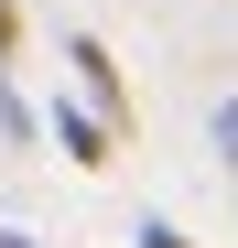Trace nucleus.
<instances>
[{
    "label": "nucleus",
    "mask_w": 238,
    "mask_h": 248,
    "mask_svg": "<svg viewBox=\"0 0 238 248\" xmlns=\"http://www.w3.org/2000/svg\"><path fill=\"white\" fill-rule=\"evenodd\" d=\"M65 65H76V87H87V108L108 119V130H130V87H119V65H108V44H98V32H76V44H65Z\"/></svg>",
    "instance_id": "f257e3e1"
},
{
    "label": "nucleus",
    "mask_w": 238,
    "mask_h": 248,
    "mask_svg": "<svg viewBox=\"0 0 238 248\" xmlns=\"http://www.w3.org/2000/svg\"><path fill=\"white\" fill-rule=\"evenodd\" d=\"M54 140H65V162H87V173L119 162V130H108L98 108H54Z\"/></svg>",
    "instance_id": "f03ea898"
},
{
    "label": "nucleus",
    "mask_w": 238,
    "mask_h": 248,
    "mask_svg": "<svg viewBox=\"0 0 238 248\" xmlns=\"http://www.w3.org/2000/svg\"><path fill=\"white\" fill-rule=\"evenodd\" d=\"M0 130H11V140H33V108L11 97V76H0Z\"/></svg>",
    "instance_id": "7ed1b4c3"
},
{
    "label": "nucleus",
    "mask_w": 238,
    "mask_h": 248,
    "mask_svg": "<svg viewBox=\"0 0 238 248\" xmlns=\"http://www.w3.org/2000/svg\"><path fill=\"white\" fill-rule=\"evenodd\" d=\"M217 162H227V173H238V97L217 108Z\"/></svg>",
    "instance_id": "20e7f679"
},
{
    "label": "nucleus",
    "mask_w": 238,
    "mask_h": 248,
    "mask_svg": "<svg viewBox=\"0 0 238 248\" xmlns=\"http://www.w3.org/2000/svg\"><path fill=\"white\" fill-rule=\"evenodd\" d=\"M130 237H141V248H195V237H184V227H163V216H141Z\"/></svg>",
    "instance_id": "39448f33"
},
{
    "label": "nucleus",
    "mask_w": 238,
    "mask_h": 248,
    "mask_svg": "<svg viewBox=\"0 0 238 248\" xmlns=\"http://www.w3.org/2000/svg\"><path fill=\"white\" fill-rule=\"evenodd\" d=\"M22 54V0H0V65Z\"/></svg>",
    "instance_id": "423d86ee"
},
{
    "label": "nucleus",
    "mask_w": 238,
    "mask_h": 248,
    "mask_svg": "<svg viewBox=\"0 0 238 248\" xmlns=\"http://www.w3.org/2000/svg\"><path fill=\"white\" fill-rule=\"evenodd\" d=\"M0 248H33V237H22V227H0Z\"/></svg>",
    "instance_id": "0eeeda50"
}]
</instances>
